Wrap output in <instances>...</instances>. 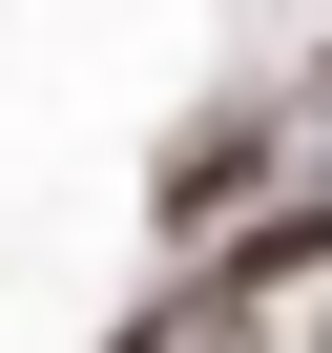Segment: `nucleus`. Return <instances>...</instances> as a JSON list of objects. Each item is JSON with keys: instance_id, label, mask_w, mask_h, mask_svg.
Wrapping results in <instances>:
<instances>
[{"instance_id": "obj_1", "label": "nucleus", "mask_w": 332, "mask_h": 353, "mask_svg": "<svg viewBox=\"0 0 332 353\" xmlns=\"http://www.w3.org/2000/svg\"><path fill=\"white\" fill-rule=\"evenodd\" d=\"M249 166H270V125H249V104H208L187 145H166V166H145V208H166V229H208V208L249 188Z\"/></svg>"}]
</instances>
